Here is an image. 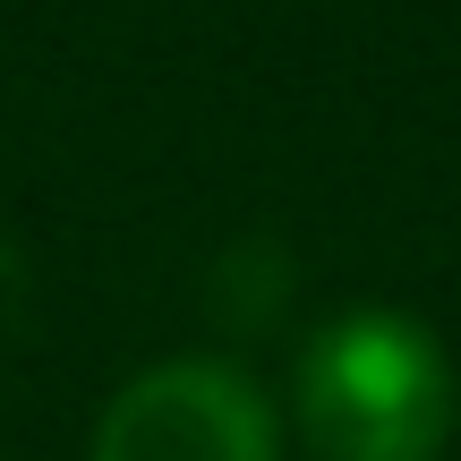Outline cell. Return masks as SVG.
Segmentation results:
<instances>
[{
	"instance_id": "1",
	"label": "cell",
	"mask_w": 461,
	"mask_h": 461,
	"mask_svg": "<svg viewBox=\"0 0 461 461\" xmlns=\"http://www.w3.org/2000/svg\"><path fill=\"white\" fill-rule=\"evenodd\" d=\"M282 428L308 461H445L461 428V367L411 308H342L291 359Z\"/></svg>"
},
{
	"instance_id": "2",
	"label": "cell",
	"mask_w": 461,
	"mask_h": 461,
	"mask_svg": "<svg viewBox=\"0 0 461 461\" xmlns=\"http://www.w3.org/2000/svg\"><path fill=\"white\" fill-rule=\"evenodd\" d=\"M86 461H282V411L240 359H154L95 411Z\"/></svg>"
}]
</instances>
